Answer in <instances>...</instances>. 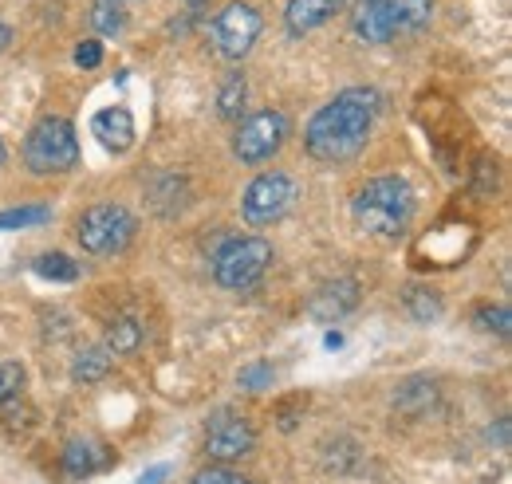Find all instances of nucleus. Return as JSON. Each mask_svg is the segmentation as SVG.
I'll list each match as a JSON object with an SVG mask.
<instances>
[{"instance_id": "obj_1", "label": "nucleus", "mask_w": 512, "mask_h": 484, "mask_svg": "<svg viewBox=\"0 0 512 484\" xmlns=\"http://www.w3.org/2000/svg\"><path fill=\"white\" fill-rule=\"evenodd\" d=\"M379 115V91L371 87H347L339 91L327 107H320L308 130H304V146L316 162H351L367 138Z\"/></svg>"}, {"instance_id": "obj_2", "label": "nucleus", "mask_w": 512, "mask_h": 484, "mask_svg": "<svg viewBox=\"0 0 512 484\" xmlns=\"http://www.w3.org/2000/svg\"><path fill=\"white\" fill-rule=\"evenodd\" d=\"M351 217L363 233L379 241H398L414 221V189L394 174L371 178L351 197Z\"/></svg>"}, {"instance_id": "obj_3", "label": "nucleus", "mask_w": 512, "mask_h": 484, "mask_svg": "<svg viewBox=\"0 0 512 484\" xmlns=\"http://www.w3.org/2000/svg\"><path fill=\"white\" fill-rule=\"evenodd\" d=\"M268 264H272V244L264 237H229V241L213 248V260H209L213 280L229 292L253 288L256 280L268 272Z\"/></svg>"}, {"instance_id": "obj_4", "label": "nucleus", "mask_w": 512, "mask_h": 484, "mask_svg": "<svg viewBox=\"0 0 512 484\" xmlns=\"http://www.w3.org/2000/svg\"><path fill=\"white\" fill-rule=\"evenodd\" d=\"M24 162L32 174H67L79 162V138L67 119H40L24 138Z\"/></svg>"}, {"instance_id": "obj_5", "label": "nucleus", "mask_w": 512, "mask_h": 484, "mask_svg": "<svg viewBox=\"0 0 512 484\" xmlns=\"http://www.w3.org/2000/svg\"><path fill=\"white\" fill-rule=\"evenodd\" d=\"M134 233H138V221H134V213H130L127 205H91L79 217V229H75L83 252H91V256H119V252H127Z\"/></svg>"}, {"instance_id": "obj_6", "label": "nucleus", "mask_w": 512, "mask_h": 484, "mask_svg": "<svg viewBox=\"0 0 512 484\" xmlns=\"http://www.w3.org/2000/svg\"><path fill=\"white\" fill-rule=\"evenodd\" d=\"M256 36H260V12H256L253 4H245V0L225 4L213 16V24H209V40H213L217 56L229 63L245 60L253 52Z\"/></svg>"}, {"instance_id": "obj_7", "label": "nucleus", "mask_w": 512, "mask_h": 484, "mask_svg": "<svg viewBox=\"0 0 512 484\" xmlns=\"http://www.w3.org/2000/svg\"><path fill=\"white\" fill-rule=\"evenodd\" d=\"M296 201V185L288 174L280 170H264L256 174L253 182L245 185V197H241V217L253 225V229H264V225H276Z\"/></svg>"}, {"instance_id": "obj_8", "label": "nucleus", "mask_w": 512, "mask_h": 484, "mask_svg": "<svg viewBox=\"0 0 512 484\" xmlns=\"http://www.w3.org/2000/svg\"><path fill=\"white\" fill-rule=\"evenodd\" d=\"M288 138V119L280 111H256L249 119L237 126L233 134V154L245 162V166H260L268 162Z\"/></svg>"}, {"instance_id": "obj_9", "label": "nucleus", "mask_w": 512, "mask_h": 484, "mask_svg": "<svg viewBox=\"0 0 512 484\" xmlns=\"http://www.w3.org/2000/svg\"><path fill=\"white\" fill-rule=\"evenodd\" d=\"M256 445V429L249 418L233 414V410H217L205 425V449L213 461H241L249 457Z\"/></svg>"}, {"instance_id": "obj_10", "label": "nucleus", "mask_w": 512, "mask_h": 484, "mask_svg": "<svg viewBox=\"0 0 512 484\" xmlns=\"http://www.w3.org/2000/svg\"><path fill=\"white\" fill-rule=\"evenodd\" d=\"M375 8V16L383 20V28L390 36L402 32H422L434 16V0H367Z\"/></svg>"}, {"instance_id": "obj_11", "label": "nucleus", "mask_w": 512, "mask_h": 484, "mask_svg": "<svg viewBox=\"0 0 512 484\" xmlns=\"http://www.w3.org/2000/svg\"><path fill=\"white\" fill-rule=\"evenodd\" d=\"M115 465V449H107L95 437H71L64 449V469L71 477H95Z\"/></svg>"}, {"instance_id": "obj_12", "label": "nucleus", "mask_w": 512, "mask_h": 484, "mask_svg": "<svg viewBox=\"0 0 512 484\" xmlns=\"http://www.w3.org/2000/svg\"><path fill=\"white\" fill-rule=\"evenodd\" d=\"M91 130L103 142V150H111V154H127L130 146H134V119L123 107H103L91 119Z\"/></svg>"}, {"instance_id": "obj_13", "label": "nucleus", "mask_w": 512, "mask_h": 484, "mask_svg": "<svg viewBox=\"0 0 512 484\" xmlns=\"http://www.w3.org/2000/svg\"><path fill=\"white\" fill-rule=\"evenodd\" d=\"M339 8H343V0H288L284 24L292 36H308V32L323 28L331 16H339Z\"/></svg>"}, {"instance_id": "obj_14", "label": "nucleus", "mask_w": 512, "mask_h": 484, "mask_svg": "<svg viewBox=\"0 0 512 484\" xmlns=\"http://www.w3.org/2000/svg\"><path fill=\"white\" fill-rule=\"evenodd\" d=\"M434 406H438V382L426 378V374H414V378H406V382L394 390V410H402V414H410V418L430 414Z\"/></svg>"}, {"instance_id": "obj_15", "label": "nucleus", "mask_w": 512, "mask_h": 484, "mask_svg": "<svg viewBox=\"0 0 512 484\" xmlns=\"http://www.w3.org/2000/svg\"><path fill=\"white\" fill-rule=\"evenodd\" d=\"M355 303H359L355 280H335V284H327L320 296L312 300V315H316V319H339V315H347Z\"/></svg>"}, {"instance_id": "obj_16", "label": "nucleus", "mask_w": 512, "mask_h": 484, "mask_svg": "<svg viewBox=\"0 0 512 484\" xmlns=\"http://www.w3.org/2000/svg\"><path fill=\"white\" fill-rule=\"evenodd\" d=\"M111 355H134L142 347V323L134 315H119L111 327H107V343H103Z\"/></svg>"}, {"instance_id": "obj_17", "label": "nucleus", "mask_w": 512, "mask_h": 484, "mask_svg": "<svg viewBox=\"0 0 512 484\" xmlns=\"http://www.w3.org/2000/svg\"><path fill=\"white\" fill-rule=\"evenodd\" d=\"M111 363H115V355H111L103 343H95V347H83V351L75 355V363H71V374H75L79 382H99V378H107Z\"/></svg>"}, {"instance_id": "obj_18", "label": "nucleus", "mask_w": 512, "mask_h": 484, "mask_svg": "<svg viewBox=\"0 0 512 484\" xmlns=\"http://www.w3.org/2000/svg\"><path fill=\"white\" fill-rule=\"evenodd\" d=\"M32 272L40 280H52V284H71L79 276V264L71 256H64V252H44V256L32 260Z\"/></svg>"}, {"instance_id": "obj_19", "label": "nucleus", "mask_w": 512, "mask_h": 484, "mask_svg": "<svg viewBox=\"0 0 512 484\" xmlns=\"http://www.w3.org/2000/svg\"><path fill=\"white\" fill-rule=\"evenodd\" d=\"M91 28H95L99 36H119V32L127 28V8H123V0H95V8H91Z\"/></svg>"}, {"instance_id": "obj_20", "label": "nucleus", "mask_w": 512, "mask_h": 484, "mask_svg": "<svg viewBox=\"0 0 512 484\" xmlns=\"http://www.w3.org/2000/svg\"><path fill=\"white\" fill-rule=\"evenodd\" d=\"M406 311L418 319V323H434L438 315H442V296L438 292H430V288H406Z\"/></svg>"}, {"instance_id": "obj_21", "label": "nucleus", "mask_w": 512, "mask_h": 484, "mask_svg": "<svg viewBox=\"0 0 512 484\" xmlns=\"http://www.w3.org/2000/svg\"><path fill=\"white\" fill-rule=\"evenodd\" d=\"M241 107H245V75H241V71H233V75L221 83L217 111H221V119H241Z\"/></svg>"}, {"instance_id": "obj_22", "label": "nucleus", "mask_w": 512, "mask_h": 484, "mask_svg": "<svg viewBox=\"0 0 512 484\" xmlns=\"http://www.w3.org/2000/svg\"><path fill=\"white\" fill-rule=\"evenodd\" d=\"M48 217H52L48 205H24V209L0 213V229H28V225H44Z\"/></svg>"}, {"instance_id": "obj_23", "label": "nucleus", "mask_w": 512, "mask_h": 484, "mask_svg": "<svg viewBox=\"0 0 512 484\" xmlns=\"http://www.w3.org/2000/svg\"><path fill=\"white\" fill-rule=\"evenodd\" d=\"M355 461H359L355 441H351V437H331V445H327V465H331L335 473H351Z\"/></svg>"}, {"instance_id": "obj_24", "label": "nucleus", "mask_w": 512, "mask_h": 484, "mask_svg": "<svg viewBox=\"0 0 512 484\" xmlns=\"http://www.w3.org/2000/svg\"><path fill=\"white\" fill-rule=\"evenodd\" d=\"M20 390H24V366L0 363V406H8L12 398H20Z\"/></svg>"}, {"instance_id": "obj_25", "label": "nucleus", "mask_w": 512, "mask_h": 484, "mask_svg": "<svg viewBox=\"0 0 512 484\" xmlns=\"http://www.w3.org/2000/svg\"><path fill=\"white\" fill-rule=\"evenodd\" d=\"M272 363H253V366H241V374H237V386L241 390H264L268 382H272Z\"/></svg>"}, {"instance_id": "obj_26", "label": "nucleus", "mask_w": 512, "mask_h": 484, "mask_svg": "<svg viewBox=\"0 0 512 484\" xmlns=\"http://www.w3.org/2000/svg\"><path fill=\"white\" fill-rule=\"evenodd\" d=\"M190 484H256L249 477H241V473H233V469H221V465H209V469H201V473H193Z\"/></svg>"}, {"instance_id": "obj_27", "label": "nucleus", "mask_w": 512, "mask_h": 484, "mask_svg": "<svg viewBox=\"0 0 512 484\" xmlns=\"http://www.w3.org/2000/svg\"><path fill=\"white\" fill-rule=\"evenodd\" d=\"M481 327H489V331H497L501 339H509V331H512L509 311H505V307H485V311H481Z\"/></svg>"}, {"instance_id": "obj_28", "label": "nucleus", "mask_w": 512, "mask_h": 484, "mask_svg": "<svg viewBox=\"0 0 512 484\" xmlns=\"http://www.w3.org/2000/svg\"><path fill=\"white\" fill-rule=\"evenodd\" d=\"M75 63H79V67H87V71H91V67H99V63H103V48H99V40H83V44L75 48Z\"/></svg>"}, {"instance_id": "obj_29", "label": "nucleus", "mask_w": 512, "mask_h": 484, "mask_svg": "<svg viewBox=\"0 0 512 484\" xmlns=\"http://www.w3.org/2000/svg\"><path fill=\"white\" fill-rule=\"evenodd\" d=\"M8 44H12V28H8V24H4V20H0V52H4V48H8Z\"/></svg>"}, {"instance_id": "obj_30", "label": "nucleus", "mask_w": 512, "mask_h": 484, "mask_svg": "<svg viewBox=\"0 0 512 484\" xmlns=\"http://www.w3.org/2000/svg\"><path fill=\"white\" fill-rule=\"evenodd\" d=\"M8 162V146H4V138H0V166Z\"/></svg>"}, {"instance_id": "obj_31", "label": "nucleus", "mask_w": 512, "mask_h": 484, "mask_svg": "<svg viewBox=\"0 0 512 484\" xmlns=\"http://www.w3.org/2000/svg\"><path fill=\"white\" fill-rule=\"evenodd\" d=\"M186 4H190L193 12H197V8H201V0H186Z\"/></svg>"}]
</instances>
